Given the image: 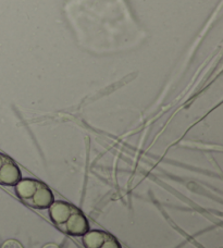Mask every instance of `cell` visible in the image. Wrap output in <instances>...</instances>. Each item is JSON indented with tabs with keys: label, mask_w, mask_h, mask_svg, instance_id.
Instances as JSON below:
<instances>
[{
	"label": "cell",
	"mask_w": 223,
	"mask_h": 248,
	"mask_svg": "<svg viewBox=\"0 0 223 248\" xmlns=\"http://www.w3.org/2000/svg\"><path fill=\"white\" fill-rule=\"evenodd\" d=\"M49 217L61 232L72 236H83L89 224L81 209L66 202H53L49 206Z\"/></svg>",
	"instance_id": "obj_1"
},
{
	"label": "cell",
	"mask_w": 223,
	"mask_h": 248,
	"mask_svg": "<svg viewBox=\"0 0 223 248\" xmlns=\"http://www.w3.org/2000/svg\"><path fill=\"white\" fill-rule=\"evenodd\" d=\"M15 186L17 197L29 207L35 209H46L53 202L51 189L42 181L21 179Z\"/></svg>",
	"instance_id": "obj_2"
},
{
	"label": "cell",
	"mask_w": 223,
	"mask_h": 248,
	"mask_svg": "<svg viewBox=\"0 0 223 248\" xmlns=\"http://www.w3.org/2000/svg\"><path fill=\"white\" fill-rule=\"evenodd\" d=\"M83 245L85 248H121L112 234L100 230H88L83 235Z\"/></svg>",
	"instance_id": "obj_3"
},
{
	"label": "cell",
	"mask_w": 223,
	"mask_h": 248,
	"mask_svg": "<svg viewBox=\"0 0 223 248\" xmlns=\"http://www.w3.org/2000/svg\"><path fill=\"white\" fill-rule=\"evenodd\" d=\"M21 179V171L15 160L0 153V185L15 186Z\"/></svg>",
	"instance_id": "obj_4"
}]
</instances>
